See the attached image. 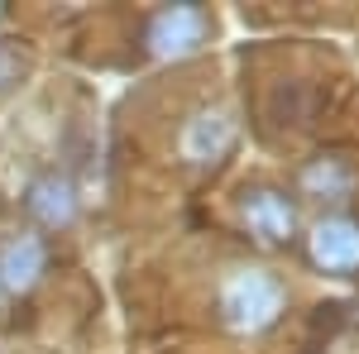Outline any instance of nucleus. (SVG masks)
<instances>
[{"instance_id":"obj_3","label":"nucleus","mask_w":359,"mask_h":354,"mask_svg":"<svg viewBox=\"0 0 359 354\" xmlns=\"http://www.w3.org/2000/svg\"><path fill=\"white\" fill-rule=\"evenodd\" d=\"M245 216H249V225H254L259 235H269V240H283V235L292 230V206H287L278 191H259V196H249Z\"/></svg>"},{"instance_id":"obj_4","label":"nucleus","mask_w":359,"mask_h":354,"mask_svg":"<svg viewBox=\"0 0 359 354\" xmlns=\"http://www.w3.org/2000/svg\"><path fill=\"white\" fill-rule=\"evenodd\" d=\"M39 264H43V249L34 245V240H20V245L5 249V264H0V273H5V282H10V287H25V282H34Z\"/></svg>"},{"instance_id":"obj_2","label":"nucleus","mask_w":359,"mask_h":354,"mask_svg":"<svg viewBox=\"0 0 359 354\" xmlns=\"http://www.w3.org/2000/svg\"><path fill=\"white\" fill-rule=\"evenodd\" d=\"M311 254H316V264H326V268H355L359 264V230L355 225H321L316 230V240H311Z\"/></svg>"},{"instance_id":"obj_1","label":"nucleus","mask_w":359,"mask_h":354,"mask_svg":"<svg viewBox=\"0 0 359 354\" xmlns=\"http://www.w3.org/2000/svg\"><path fill=\"white\" fill-rule=\"evenodd\" d=\"M225 306L235 311V321H249V326H264V321L273 316V306H278V287H273V282H264L259 273H249V278H240V282L230 287V297H225Z\"/></svg>"}]
</instances>
